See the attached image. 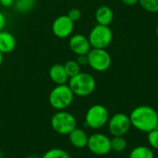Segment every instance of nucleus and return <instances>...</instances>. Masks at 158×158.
I'll return each mask as SVG.
<instances>
[{"instance_id":"nucleus-15","label":"nucleus","mask_w":158,"mask_h":158,"mask_svg":"<svg viewBox=\"0 0 158 158\" xmlns=\"http://www.w3.org/2000/svg\"><path fill=\"white\" fill-rule=\"evenodd\" d=\"M16 47V38L8 31H0V52L2 54L11 53Z\"/></svg>"},{"instance_id":"nucleus-6","label":"nucleus","mask_w":158,"mask_h":158,"mask_svg":"<svg viewBox=\"0 0 158 158\" xmlns=\"http://www.w3.org/2000/svg\"><path fill=\"white\" fill-rule=\"evenodd\" d=\"M88 39L92 48L106 49L113 40V32L109 26L97 24L90 31Z\"/></svg>"},{"instance_id":"nucleus-18","label":"nucleus","mask_w":158,"mask_h":158,"mask_svg":"<svg viewBox=\"0 0 158 158\" xmlns=\"http://www.w3.org/2000/svg\"><path fill=\"white\" fill-rule=\"evenodd\" d=\"M65 70L69 76V78H72L76 75H78L81 71V67L79 65V63L76 60H69L64 64Z\"/></svg>"},{"instance_id":"nucleus-5","label":"nucleus","mask_w":158,"mask_h":158,"mask_svg":"<svg viewBox=\"0 0 158 158\" xmlns=\"http://www.w3.org/2000/svg\"><path fill=\"white\" fill-rule=\"evenodd\" d=\"M109 119V113L106 106L103 105H94L90 106L85 114L84 123L93 130H98L107 124Z\"/></svg>"},{"instance_id":"nucleus-16","label":"nucleus","mask_w":158,"mask_h":158,"mask_svg":"<svg viewBox=\"0 0 158 158\" xmlns=\"http://www.w3.org/2000/svg\"><path fill=\"white\" fill-rule=\"evenodd\" d=\"M130 158H155V155L150 147L139 145L131 150Z\"/></svg>"},{"instance_id":"nucleus-2","label":"nucleus","mask_w":158,"mask_h":158,"mask_svg":"<svg viewBox=\"0 0 158 158\" xmlns=\"http://www.w3.org/2000/svg\"><path fill=\"white\" fill-rule=\"evenodd\" d=\"M69 88L74 95L85 97L92 94L96 87V81L93 75L87 72H80L69 80Z\"/></svg>"},{"instance_id":"nucleus-11","label":"nucleus","mask_w":158,"mask_h":158,"mask_svg":"<svg viewBox=\"0 0 158 158\" xmlns=\"http://www.w3.org/2000/svg\"><path fill=\"white\" fill-rule=\"evenodd\" d=\"M69 44L70 50L77 56L87 55L92 49L88 37H86L83 34L72 35L69 39Z\"/></svg>"},{"instance_id":"nucleus-14","label":"nucleus","mask_w":158,"mask_h":158,"mask_svg":"<svg viewBox=\"0 0 158 158\" xmlns=\"http://www.w3.org/2000/svg\"><path fill=\"white\" fill-rule=\"evenodd\" d=\"M95 19L97 24L109 26L114 19V12L107 6H100L95 11Z\"/></svg>"},{"instance_id":"nucleus-10","label":"nucleus","mask_w":158,"mask_h":158,"mask_svg":"<svg viewBox=\"0 0 158 158\" xmlns=\"http://www.w3.org/2000/svg\"><path fill=\"white\" fill-rule=\"evenodd\" d=\"M74 30V22L67 16L57 17L52 24V31L57 38L64 39L69 37Z\"/></svg>"},{"instance_id":"nucleus-3","label":"nucleus","mask_w":158,"mask_h":158,"mask_svg":"<svg viewBox=\"0 0 158 158\" xmlns=\"http://www.w3.org/2000/svg\"><path fill=\"white\" fill-rule=\"evenodd\" d=\"M74 94L68 84L56 85L49 94L48 101L50 106L59 111L66 110L73 102Z\"/></svg>"},{"instance_id":"nucleus-27","label":"nucleus","mask_w":158,"mask_h":158,"mask_svg":"<svg viewBox=\"0 0 158 158\" xmlns=\"http://www.w3.org/2000/svg\"><path fill=\"white\" fill-rule=\"evenodd\" d=\"M121 1L127 6H134L137 3H139V0H121Z\"/></svg>"},{"instance_id":"nucleus-32","label":"nucleus","mask_w":158,"mask_h":158,"mask_svg":"<svg viewBox=\"0 0 158 158\" xmlns=\"http://www.w3.org/2000/svg\"><path fill=\"white\" fill-rule=\"evenodd\" d=\"M156 112H157V122H158V110L156 111Z\"/></svg>"},{"instance_id":"nucleus-13","label":"nucleus","mask_w":158,"mask_h":158,"mask_svg":"<svg viewBox=\"0 0 158 158\" xmlns=\"http://www.w3.org/2000/svg\"><path fill=\"white\" fill-rule=\"evenodd\" d=\"M88 139H89V136L86 133V131L80 128L74 129L69 134V140L70 144L73 147L78 148V149H82L84 147H87Z\"/></svg>"},{"instance_id":"nucleus-1","label":"nucleus","mask_w":158,"mask_h":158,"mask_svg":"<svg viewBox=\"0 0 158 158\" xmlns=\"http://www.w3.org/2000/svg\"><path fill=\"white\" fill-rule=\"evenodd\" d=\"M130 117L131 126L139 131L146 132L158 128L157 112L149 106H139L135 107Z\"/></svg>"},{"instance_id":"nucleus-21","label":"nucleus","mask_w":158,"mask_h":158,"mask_svg":"<svg viewBox=\"0 0 158 158\" xmlns=\"http://www.w3.org/2000/svg\"><path fill=\"white\" fill-rule=\"evenodd\" d=\"M139 4L148 12H158V0H139Z\"/></svg>"},{"instance_id":"nucleus-17","label":"nucleus","mask_w":158,"mask_h":158,"mask_svg":"<svg viewBox=\"0 0 158 158\" xmlns=\"http://www.w3.org/2000/svg\"><path fill=\"white\" fill-rule=\"evenodd\" d=\"M127 148V141L123 136H114L111 139V151L121 153Z\"/></svg>"},{"instance_id":"nucleus-9","label":"nucleus","mask_w":158,"mask_h":158,"mask_svg":"<svg viewBox=\"0 0 158 158\" xmlns=\"http://www.w3.org/2000/svg\"><path fill=\"white\" fill-rule=\"evenodd\" d=\"M107 126L108 131L113 137L124 136L130 131L131 123L128 115L124 113H117L109 118Z\"/></svg>"},{"instance_id":"nucleus-26","label":"nucleus","mask_w":158,"mask_h":158,"mask_svg":"<svg viewBox=\"0 0 158 158\" xmlns=\"http://www.w3.org/2000/svg\"><path fill=\"white\" fill-rule=\"evenodd\" d=\"M0 4L4 6H10L14 4V0H0Z\"/></svg>"},{"instance_id":"nucleus-22","label":"nucleus","mask_w":158,"mask_h":158,"mask_svg":"<svg viewBox=\"0 0 158 158\" xmlns=\"http://www.w3.org/2000/svg\"><path fill=\"white\" fill-rule=\"evenodd\" d=\"M147 142L150 147L158 150V128L147 133Z\"/></svg>"},{"instance_id":"nucleus-12","label":"nucleus","mask_w":158,"mask_h":158,"mask_svg":"<svg viewBox=\"0 0 158 158\" xmlns=\"http://www.w3.org/2000/svg\"><path fill=\"white\" fill-rule=\"evenodd\" d=\"M49 78L56 85L67 84L69 82V76L65 70L64 65L55 64L49 69Z\"/></svg>"},{"instance_id":"nucleus-24","label":"nucleus","mask_w":158,"mask_h":158,"mask_svg":"<svg viewBox=\"0 0 158 158\" xmlns=\"http://www.w3.org/2000/svg\"><path fill=\"white\" fill-rule=\"evenodd\" d=\"M79 65L81 67L82 66H85V65H88V57H87V55H81V56H78V58L76 60Z\"/></svg>"},{"instance_id":"nucleus-4","label":"nucleus","mask_w":158,"mask_h":158,"mask_svg":"<svg viewBox=\"0 0 158 158\" xmlns=\"http://www.w3.org/2000/svg\"><path fill=\"white\" fill-rule=\"evenodd\" d=\"M51 127L60 135H69L77 128V120L71 113L66 110H59L53 115Z\"/></svg>"},{"instance_id":"nucleus-31","label":"nucleus","mask_w":158,"mask_h":158,"mask_svg":"<svg viewBox=\"0 0 158 158\" xmlns=\"http://www.w3.org/2000/svg\"><path fill=\"white\" fill-rule=\"evenodd\" d=\"M29 158H37V157H35V156H31V157H29Z\"/></svg>"},{"instance_id":"nucleus-29","label":"nucleus","mask_w":158,"mask_h":158,"mask_svg":"<svg viewBox=\"0 0 158 158\" xmlns=\"http://www.w3.org/2000/svg\"><path fill=\"white\" fill-rule=\"evenodd\" d=\"M4 156H5V154L2 151H0V158H4Z\"/></svg>"},{"instance_id":"nucleus-19","label":"nucleus","mask_w":158,"mask_h":158,"mask_svg":"<svg viewBox=\"0 0 158 158\" xmlns=\"http://www.w3.org/2000/svg\"><path fill=\"white\" fill-rule=\"evenodd\" d=\"M35 2V0H16L13 5L19 12H28L34 6Z\"/></svg>"},{"instance_id":"nucleus-25","label":"nucleus","mask_w":158,"mask_h":158,"mask_svg":"<svg viewBox=\"0 0 158 158\" xmlns=\"http://www.w3.org/2000/svg\"><path fill=\"white\" fill-rule=\"evenodd\" d=\"M6 17H5V15L0 11V31H2L4 30V28H5V26H6Z\"/></svg>"},{"instance_id":"nucleus-28","label":"nucleus","mask_w":158,"mask_h":158,"mask_svg":"<svg viewBox=\"0 0 158 158\" xmlns=\"http://www.w3.org/2000/svg\"><path fill=\"white\" fill-rule=\"evenodd\" d=\"M3 55H4V54H2V53L0 52V66H1L2 63H3Z\"/></svg>"},{"instance_id":"nucleus-23","label":"nucleus","mask_w":158,"mask_h":158,"mask_svg":"<svg viewBox=\"0 0 158 158\" xmlns=\"http://www.w3.org/2000/svg\"><path fill=\"white\" fill-rule=\"evenodd\" d=\"M67 16L75 23L76 21L81 19V11L79 8H71L69 11Z\"/></svg>"},{"instance_id":"nucleus-20","label":"nucleus","mask_w":158,"mask_h":158,"mask_svg":"<svg viewBox=\"0 0 158 158\" xmlns=\"http://www.w3.org/2000/svg\"><path fill=\"white\" fill-rule=\"evenodd\" d=\"M41 158H71L70 156L63 149L52 148L46 151Z\"/></svg>"},{"instance_id":"nucleus-30","label":"nucleus","mask_w":158,"mask_h":158,"mask_svg":"<svg viewBox=\"0 0 158 158\" xmlns=\"http://www.w3.org/2000/svg\"><path fill=\"white\" fill-rule=\"evenodd\" d=\"M156 35H157V37H158V25H157V27H156Z\"/></svg>"},{"instance_id":"nucleus-8","label":"nucleus","mask_w":158,"mask_h":158,"mask_svg":"<svg viewBox=\"0 0 158 158\" xmlns=\"http://www.w3.org/2000/svg\"><path fill=\"white\" fill-rule=\"evenodd\" d=\"M87 148L95 156H106L111 152V139L104 133H94L89 136Z\"/></svg>"},{"instance_id":"nucleus-7","label":"nucleus","mask_w":158,"mask_h":158,"mask_svg":"<svg viewBox=\"0 0 158 158\" xmlns=\"http://www.w3.org/2000/svg\"><path fill=\"white\" fill-rule=\"evenodd\" d=\"M88 65L95 71L104 72L107 70L112 63L111 56L106 49L92 48L87 54Z\"/></svg>"}]
</instances>
